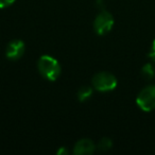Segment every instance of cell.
I'll return each mask as SVG.
<instances>
[{
    "mask_svg": "<svg viewBox=\"0 0 155 155\" xmlns=\"http://www.w3.org/2000/svg\"><path fill=\"white\" fill-rule=\"evenodd\" d=\"M39 73L48 81H56L61 74V65L56 58L50 55H41L37 61Z\"/></svg>",
    "mask_w": 155,
    "mask_h": 155,
    "instance_id": "6da1fadb",
    "label": "cell"
},
{
    "mask_svg": "<svg viewBox=\"0 0 155 155\" xmlns=\"http://www.w3.org/2000/svg\"><path fill=\"white\" fill-rule=\"evenodd\" d=\"M93 86L96 91L101 93H107V91H114L117 87V79L113 73L107 71H101L96 73L93 77Z\"/></svg>",
    "mask_w": 155,
    "mask_h": 155,
    "instance_id": "7a4b0ae2",
    "label": "cell"
},
{
    "mask_svg": "<svg viewBox=\"0 0 155 155\" xmlns=\"http://www.w3.org/2000/svg\"><path fill=\"white\" fill-rule=\"evenodd\" d=\"M136 103L143 112L155 110V85L144 87L136 98Z\"/></svg>",
    "mask_w": 155,
    "mask_h": 155,
    "instance_id": "3957f363",
    "label": "cell"
},
{
    "mask_svg": "<svg viewBox=\"0 0 155 155\" xmlns=\"http://www.w3.org/2000/svg\"><path fill=\"white\" fill-rule=\"evenodd\" d=\"M114 26V17L110 13L106 11H102L98 14L94 21V30L98 35H105L112 30Z\"/></svg>",
    "mask_w": 155,
    "mask_h": 155,
    "instance_id": "277c9868",
    "label": "cell"
},
{
    "mask_svg": "<svg viewBox=\"0 0 155 155\" xmlns=\"http://www.w3.org/2000/svg\"><path fill=\"white\" fill-rule=\"evenodd\" d=\"M25 51H26V46L24 41L20 39H13L8 44L5 49V56L10 61H18L22 58Z\"/></svg>",
    "mask_w": 155,
    "mask_h": 155,
    "instance_id": "5b68a950",
    "label": "cell"
},
{
    "mask_svg": "<svg viewBox=\"0 0 155 155\" xmlns=\"http://www.w3.org/2000/svg\"><path fill=\"white\" fill-rule=\"evenodd\" d=\"M95 149L96 146L93 140L88 139V138H83L75 143L74 148H73V153L78 155L91 154V153L95 152Z\"/></svg>",
    "mask_w": 155,
    "mask_h": 155,
    "instance_id": "8992f818",
    "label": "cell"
},
{
    "mask_svg": "<svg viewBox=\"0 0 155 155\" xmlns=\"http://www.w3.org/2000/svg\"><path fill=\"white\" fill-rule=\"evenodd\" d=\"M93 96V88L91 86H82L78 91V99L81 102L88 100Z\"/></svg>",
    "mask_w": 155,
    "mask_h": 155,
    "instance_id": "52a82bcc",
    "label": "cell"
},
{
    "mask_svg": "<svg viewBox=\"0 0 155 155\" xmlns=\"http://www.w3.org/2000/svg\"><path fill=\"white\" fill-rule=\"evenodd\" d=\"M141 74L146 80H152L153 78L155 77V68L152 64L148 63L146 64L141 69Z\"/></svg>",
    "mask_w": 155,
    "mask_h": 155,
    "instance_id": "ba28073f",
    "label": "cell"
},
{
    "mask_svg": "<svg viewBox=\"0 0 155 155\" xmlns=\"http://www.w3.org/2000/svg\"><path fill=\"white\" fill-rule=\"evenodd\" d=\"M113 146V141L107 137H103L98 143V149L101 151H107L112 148Z\"/></svg>",
    "mask_w": 155,
    "mask_h": 155,
    "instance_id": "9c48e42d",
    "label": "cell"
},
{
    "mask_svg": "<svg viewBox=\"0 0 155 155\" xmlns=\"http://www.w3.org/2000/svg\"><path fill=\"white\" fill-rule=\"evenodd\" d=\"M14 2H15V0H0V9L11 7Z\"/></svg>",
    "mask_w": 155,
    "mask_h": 155,
    "instance_id": "30bf717a",
    "label": "cell"
},
{
    "mask_svg": "<svg viewBox=\"0 0 155 155\" xmlns=\"http://www.w3.org/2000/svg\"><path fill=\"white\" fill-rule=\"evenodd\" d=\"M149 58L155 62V39L153 41V43H152V47H151L150 53H149Z\"/></svg>",
    "mask_w": 155,
    "mask_h": 155,
    "instance_id": "8fae6325",
    "label": "cell"
},
{
    "mask_svg": "<svg viewBox=\"0 0 155 155\" xmlns=\"http://www.w3.org/2000/svg\"><path fill=\"white\" fill-rule=\"evenodd\" d=\"M68 153V151L66 150V149L64 148V147H62V148L60 149V150L58 151V155H61V154H67Z\"/></svg>",
    "mask_w": 155,
    "mask_h": 155,
    "instance_id": "7c38bea8",
    "label": "cell"
}]
</instances>
